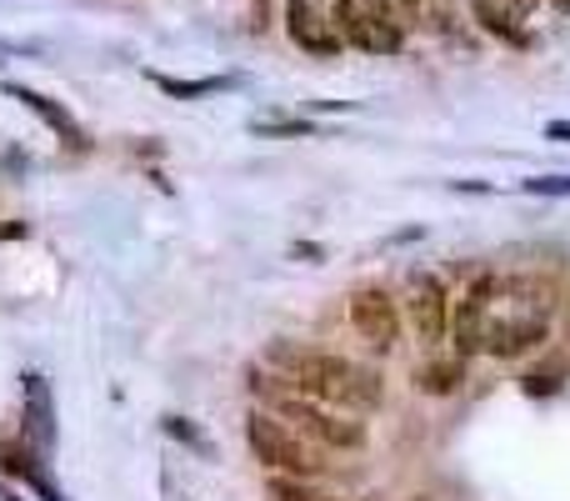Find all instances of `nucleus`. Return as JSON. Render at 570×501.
<instances>
[{"label":"nucleus","mask_w":570,"mask_h":501,"mask_svg":"<svg viewBox=\"0 0 570 501\" xmlns=\"http://www.w3.org/2000/svg\"><path fill=\"white\" fill-rule=\"evenodd\" d=\"M526 196H570V176H531V181H520Z\"/></svg>","instance_id":"6ab92c4d"},{"label":"nucleus","mask_w":570,"mask_h":501,"mask_svg":"<svg viewBox=\"0 0 570 501\" xmlns=\"http://www.w3.org/2000/svg\"><path fill=\"white\" fill-rule=\"evenodd\" d=\"M466 5L480 21V30H491V36L510 40V46H526V26H520V15L510 11L506 0H466Z\"/></svg>","instance_id":"4468645a"},{"label":"nucleus","mask_w":570,"mask_h":501,"mask_svg":"<svg viewBox=\"0 0 570 501\" xmlns=\"http://www.w3.org/2000/svg\"><path fill=\"white\" fill-rule=\"evenodd\" d=\"M0 472H11L15 481H26V487L36 491L40 501H65L61 491H55V481L46 476V466H40V451L30 447L26 436H21V441H11V436H0Z\"/></svg>","instance_id":"f8f14e48"},{"label":"nucleus","mask_w":570,"mask_h":501,"mask_svg":"<svg viewBox=\"0 0 570 501\" xmlns=\"http://www.w3.org/2000/svg\"><path fill=\"white\" fill-rule=\"evenodd\" d=\"M21 396H26V441L40 451V457H51L55 451V396H51V382L40 376V371H26L21 376Z\"/></svg>","instance_id":"1a4fd4ad"},{"label":"nucleus","mask_w":570,"mask_h":501,"mask_svg":"<svg viewBox=\"0 0 570 501\" xmlns=\"http://www.w3.org/2000/svg\"><path fill=\"white\" fill-rule=\"evenodd\" d=\"M5 95H11V101H21L26 111H36V116L46 120L55 136H61V145H70V151H91V136H86V126H80V120L70 116L65 106H55L51 95L30 91V86H21V80H5Z\"/></svg>","instance_id":"9b49d317"},{"label":"nucleus","mask_w":570,"mask_h":501,"mask_svg":"<svg viewBox=\"0 0 570 501\" xmlns=\"http://www.w3.org/2000/svg\"><path fill=\"white\" fill-rule=\"evenodd\" d=\"M396 5H401L405 26H411V30H426V36L455 40L461 30H466L461 11H455V0H396Z\"/></svg>","instance_id":"ddd939ff"},{"label":"nucleus","mask_w":570,"mask_h":501,"mask_svg":"<svg viewBox=\"0 0 570 501\" xmlns=\"http://www.w3.org/2000/svg\"><path fill=\"white\" fill-rule=\"evenodd\" d=\"M346 317H350V331H355L365 346H376V351H390V346L401 342V311H396L386 286H361L350 296Z\"/></svg>","instance_id":"0eeeda50"},{"label":"nucleus","mask_w":570,"mask_h":501,"mask_svg":"<svg viewBox=\"0 0 570 501\" xmlns=\"http://www.w3.org/2000/svg\"><path fill=\"white\" fill-rule=\"evenodd\" d=\"M271 367H281L290 382L306 396L325 401V407L340 411H376L380 407V376L371 367H355L350 357H336V351H311V346H271Z\"/></svg>","instance_id":"f03ea898"},{"label":"nucleus","mask_w":570,"mask_h":501,"mask_svg":"<svg viewBox=\"0 0 570 501\" xmlns=\"http://www.w3.org/2000/svg\"><path fill=\"white\" fill-rule=\"evenodd\" d=\"M491 291H495V271H480L466 286V296L451 306V357L466 361L485 351V317H491Z\"/></svg>","instance_id":"423d86ee"},{"label":"nucleus","mask_w":570,"mask_h":501,"mask_svg":"<svg viewBox=\"0 0 570 501\" xmlns=\"http://www.w3.org/2000/svg\"><path fill=\"white\" fill-rule=\"evenodd\" d=\"M250 131H256V136H311L315 126H311V120H256Z\"/></svg>","instance_id":"aec40b11"},{"label":"nucleus","mask_w":570,"mask_h":501,"mask_svg":"<svg viewBox=\"0 0 570 501\" xmlns=\"http://www.w3.org/2000/svg\"><path fill=\"white\" fill-rule=\"evenodd\" d=\"M461 371H466V361H441V367H420L415 371V386H420V391H436V396H445L455 386V376H461Z\"/></svg>","instance_id":"f3484780"},{"label":"nucleus","mask_w":570,"mask_h":501,"mask_svg":"<svg viewBox=\"0 0 570 501\" xmlns=\"http://www.w3.org/2000/svg\"><path fill=\"white\" fill-rule=\"evenodd\" d=\"M560 326H566V342H570V291H566V306H560Z\"/></svg>","instance_id":"5701e85b"},{"label":"nucleus","mask_w":570,"mask_h":501,"mask_svg":"<svg viewBox=\"0 0 570 501\" xmlns=\"http://www.w3.org/2000/svg\"><path fill=\"white\" fill-rule=\"evenodd\" d=\"M285 36L296 40L306 55H321V61L346 51L336 15H325L321 0H285Z\"/></svg>","instance_id":"6e6552de"},{"label":"nucleus","mask_w":570,"mask_h":501,"mask_svg":"<svg viewBox=\"0 0 570 501\" xmlns=\"http://www.w3.org/2000/svg\"><path fill=\"white\" fill-rule=\"evenodd\" d=\"M0 497H5V501H26V497H21V491H11V487H5V491H0Z\"/></svg>","instance_id":"b1692460"},{"label":"nucleus","mask_w":570,"mask_h":501,"mask_svg":"<svg viewBox=\"0 0 570 501\" xmlns=\"http://www.w3.org/2000/svg\"><path fill=\"white\" fill-rule=\"evenodd\" d=\"M250 386H256V396L265 401V411H275L281 422H290L300 436H311V441L336 447V451H361L365 447V422L355 416V411L325 407V401L300 391L290 376H265L260 367H250Z\"/></svg>","instance_id":"7ed1b4c3"},{"label":"nucleus","mask_w":570,"mask_h":501,"mask_svg":"<svg viewBox=\"0 0 570 501\" xmlns=\"http://www.w3.org/2000/svg\"><path fill=\"white\" fill-rule=\"evenodd\" d=\"M545 136H550V141H570V120H550V126H545Z\"/></svg>","instance_id":"412c9836"},{"label":"nucleus","mask_w":570,"mask_h":501,"mask_svg":"<svg viewBox=\"0 0 570 501\" xmlns=\"http://www.w3.org/2000/svg\"><path fill=\"white\" fill-rule=\"evenodd\" d=\"M331 15L340 26V40L365 55H396L405 46V36H411L396 0H336Z\"/></svg>","instance_id":"39448f33"},{"label":"nucleus","mask_w":570,"mask_h":501,"mask_svg":"<svg viewBox=\"0 0 570 501\" xmlns=\"http://www.w3.org/2000/svg\"><path fill=\"white\" fill-rule=\"evenodd\" d=\"M556 5H560V11H570V0H556Z\"/></svg>","instance_id":"393cba45"},{"label":"nucleus","mask_w":570,"mask_h":501,"mask_svg":"<svg viewBox=\"0 0 570 501\" xmlns=\"http://www.w3.org/2000/svg\"><path fill=\"white\" fill-rule=\"evenodd\" d=\"M271 497L275 501H340V497H325V491H315L311 476H275Z\"/></svg>","instance_id":"a211bd4d"},{"label":"nucleus","mask_w":570,"mask_h":501,"mask_svg":"<svg viewBox=\"0 0 570 501\" xmlns=\"http://www.w3.org/2000/svg\"><path fill=\"white\" fill-rule=\"evenodd\" d=\"M411 326L426 346H441L451 336V301H445V286L436 277H420L415 281V296H411Z\"/></svg>","instance_id":"9d476101"},{"label":"nucleus","mask_w":570,"mask_h":501,"mask_svg":"<svg viewBox=\"0 0 570 501\" xmlns=\"http://www.w3.org/2000/svg\"><path fill=\"white\" fill-rule=\"evenodd\" d=\"M246 441L256 451L260 466H271L275 476H321V457H315L311 436H300L290 422H281L275 411H250L246 416Z\"/></svg>","instance_id":"20e7f679"},{"label":"nucleus","mask_w":570,"mask_h":501,"mask_svg":"<svg viewBox=\"0 0 570 501\" xmlns=\"http://www.w3.org/2000/svg\"><path fill=\"white\" fill-rule=\"evenodd\" d=\"M160 86L166 95H176V101H200V95H216V91H225L231 80L225 76H206V80H176V76H151Z\"/></svg>","instance_id":"2eb2a0df"},{"label":"nucleus","mask_w":570,"mask_h":501,"mask_svg":"<svg viewBox=\"0 0 570 501\" xmlns=\"http://www.w3.org/2000/svg\"><path fill=\"white\" fill-rule=\"evenodd\" d=\"M506 5L520 15V21H526V15H531V11H541V0H506Z\"/></svg>","instance_id":"4be33fe9"},{"label":"nucleus","mask_w":570,"mask_h":501,"mask_svg":"<svg viewBox=\"0 0 570 501\" xmlns=\"http://www.w3.org/2000/svg\"><path fill=\"white\" fill-rule=\"evenodd\" d=\"M556 321V291L541 277H495L491 317H485V357L520 361L550 336Z\"/></svg>","instance_id":"f257e3e1"},{"label":"nucleus","mask_w":570,"mask_h":501,"mask_svg":"<svg viewBox=\"0 0 570 501\" xmlns=\"http://www.w3.org/2000/svg\"><path fill=\"white\" fill-rule=\"evenodd\" d=\"M166 432L181 441V447H191L200 462H216V447H210V436L200 432V426L191 422V416H166Z\"/></svg>","instance_id":"dca6fc26"}]
</instances>
